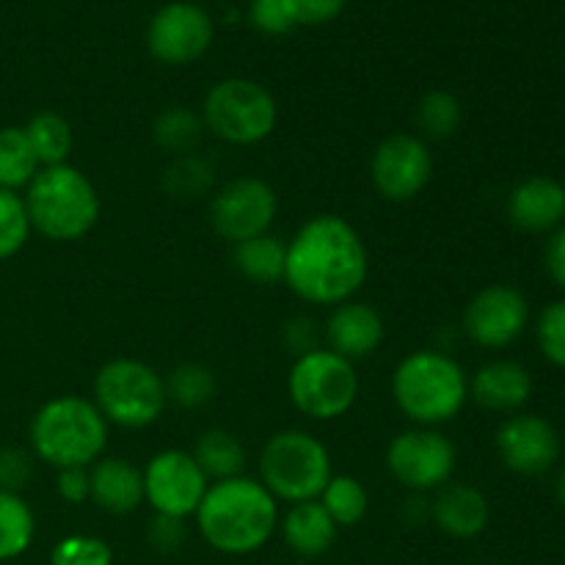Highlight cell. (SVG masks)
I'll return each mask as SVG.
<instances>
[{"label":"cell","instance_id":"f546056e","mask_svg":"<svg viewBox=\"0 0 565 565\" xmlns=\"http://www.w3.org/2000/svg\"><path fill=\"white\" fill-rule=\"evenodd\" d=\"M215 375L202 362H182L166 379V397L182 408H202L213 401Z\"/></svg>","mask_w":565,"mask_h":565},{"label":"cell","instance_id":"83f0119b","mask_svg":"<svg viewBox=\"0 0 565 565\" xmlns=\"http://www.w3.org/2000/svg\"><path fill=\"white\" fill-rule=\"evenodd\" d=\"M33 533L36 522L28 502L14 491L0 489V563L20 557L31 546Z\"/></svg>","mask_w":565,"mask_h":565},{"label":"cell","instance_id":"3957f363","mask_svg":"<svg viewBox=\"0 0 565 565\" xmlns=\"http://www.w3.org/2000/svg\"><path fill=\"white\" fill-rule=\"evenodd\" d=\"M392 397L414 425L436 428L467 406L469 379L447 353L414 351L392 373Z\"/></svg>","mask_w":565,"mask_h":565},{"label":"cell","instance_id":"8d00e7d4","mask_svg":"<svg viewBox=\"0 0 565 565\" xmlns=\"http://www.w3.org/2000/svg\"><path fill=\"white\" fill-rule=\"evenodd\" d=\"M31 475H33V458L28 456L25 450H20V447L0 450V489L20 494V489H25Z\"/></svg>","mask_w":565,"mask_h":565},{"label":"cell","instance_id":"d590c367","mask_svg":"<svg viewBox=\"0 0 565 565\" xmlns=\"http://www.w3.org/2000/svg\"><path fill=\"white\" fill-rule=\"evenodd\" d=\"M248 22L265 36H285L298 25L290 0H252Z\"/></svg>","mask_w":565,"mask_h":565},{"label":"cell","instance_id":"9c48e42d","mask_svg":"<svg viewBox=\"0 0 565 565\" xmlns=\"http://www.w3.org/2000/svg\"><path fill=\"white\" fill-rule=\"evenodd\" d=\"M287 390L303 417L331 423L353 408L359 397V379L353 362L337 356L329 348H318L296 359Z\"/></svg>","mask_w":565,"mask_h":565},{"label":"cell","instance_id":"5b68a950","mask_svg":"<svg viewBox=\"0 0 565 565\" xmlns=\"http://www.w3.org/2000/svg\"><path fill=\"white\" fill-rule=\"evenodd\" d=\"M108 445V423L92 401L61 395L47 401L31 419L33 456L55 469L92 467Z\"/></svg>","mask_w":565,"mask_h":565},{"label":"cell","instance_id":"ffe728a7","mask_svg":"<svg viewBox=\"0 0 565 565\" xmlns=\"http://www.w3.org/2000/svg\"><path fill=\"white\" fill-rule=\"evenodd\" d=\"M430 519L450 539H475L489 527L491 508L480 489L469 483H445L430 502Z\"/></svg>","mask_w":565,"mask_h":565},{"label":"cell","instance_id":"7402d4cb","mask_svg":"<svg viewBox=\"0 0 565 565\" xmlns=\"http://www.w3.org/2000/svg\"><path fill=\"white\" fill-rule=\"evenodd\" d=\"M337 524L326 513V508L318 500L298 502L287 511L285 522H281V535H285L287 546L296 552L298 557H320L331 550L337 539Z\"/></svg>","mask_w":565,"mask_h":565},{"label":"cell","instance_id":"4fadbf2b","mask_svg":"<svg viewBox=\"0 0 565 565\" xmlns=\"http://www.w3.org/2000/svg\"><path fill=\"white\" fill-rule=\"evenodd\" d=\"M434 177V154L425 138L395 132L375 147L370 180L386 202H412Z\"/></svg>","mask_w":565,"mask_h":565},{"label":"cell","instance_id":"ba28073f","mask_svg":"<svg viewBox=\"0 0 565 565\" xmlns=\"http://www.w3.org/2000/svg\"><path fill=\"white\" fill-rule=\"evenodd\" d=\"M279 108L274 94L248 77H226L207 92L202 105L204 130L235 147H252L276 130Z\"/></svg>","mask_w":565,"mask_h":565},{"label":"cell","instance_id":"7c38bea8","mask_svg":"<svg viewBox=\"0 0 565 565\" xmlns=\"http://www.w3.org/2000/svg\"><path fill=\"white\" fill-rule=\"evenodd\" d=\"M207 489V475L185 450L158 452L143 469V500L160 516L182 519V522L196 516Z\"/></svg>","mask_w":565,"mask_h":565},{"label":"cell","instance_id":"74e56055","mask_svg":"<svg viewBox=\"0 0 565 565\" xmlns=\"http://www.w3.org/2000/svg\"><path fill=\"white\" fill-rule=\"evenodd\" d=\"M281 340H285V345L290 348L298 359V356H303V353L318 351L320 329L312 318H303V315H298V318L287 320L285 323V329H281Z\"/></svg>","mask_w":565,"mask_h":565},{"label":"cell","instance_id":"7bdbcfd3","mask_svg":"<svg viewBox=\"0 0 565 565\" xmlns=\"http://www.w3.org/2000/svg\"><path fill=\"white\" fill-rule=\"evenodd\" d=\"M555 500H557V505L565 508V469L557 475V480H555Z\"/></svg>","mask_w":565,"mask_h":565},{"label":"cell","instance_id":"4dcf8cb0","mask_svg":"<svg viewBox=\"0 0 565 565\" xmlns=\"http://www.w3.org/2000/svg\"><path fill=\"white\" fill-rule=\"evenodd\" d=\"M458 125H461V103L456 94L445 92V88L423 94V99L417 103V127L425 138L445 141L458 130Z\"/></svg>","mask_w":565,"mask_h":565},{"label":"cell","instance_id":"836d02e7","mask_svg":"<svg viewBox=\"0 0 565 565\" xmlns=\"http://www.w3.org/2000/svg\"><path fill=\"white\" fill-rule=\"evenodd\" d=\"M535 340L550 364L565 370V298L546 303L535 323Z\"/></svg>","mask_w":565,"mask_h":565},{"label":"cell","instance_id":"d4e9b609","mask_svg":"<svg viewBox=\"0 0 565 565\" xmlns=\"http://www.w3.org/2000/svg\"><path fill=\"white\" fill-rule=\"evenodd\" d=\"M39 160L33 154L25 127H3L0 130V191H20L31 185L39 174Z\"/></svg>","mask_w":565,"mask_h":565},{"label":"cell","instance_id":"44dd1931","mask_svg":"<svg viewBox=\"0 0 565 565\" xmlns=\"http://www.w3.org/2000/svg\"><path fill=\"white\" fill-rule=\"evenodd\" d=\"M92 497L88 500L105 513H132L143 502V472H138L125 458H99L88 472Z\"/></svg>","mask_w":565,"mask_h":565},{"label":"cell","instance_id":"b9f144b4","mask_svg":"<svg viewBox=\"0 0 565 565\" xmlns=\"http://www.w3.org/2000/svg\"><path fill=\"white\" fill-rule=\"evenodd\" d=\"M544 263H546V274L552 276V281L565 290V224L557 226V230L550 235V241H546Z\"/></svg>","mask_w":565,"mask_h":565},{"label":"cell","instance_id":"ab89813d","mask_svg":"<svg viewBox=\"0 0 565 565\" xmlns=\"http://www.w3.org/2000/svg\"><path fill=\"white\" fill-rule=\"evenodd\" d=\"M348 0H290L298 25H323L337 20Z\"/></svg>","mask_w":565,"mask_h":565},{"label":"cell","instance_id":"8992f818","mask_svg":"<svg viewBox=\"0 0 565 565\" xmlns=\"http://www.w3.org/2000/svg\"><path fill=\"white\" fill-rule=\"evenodd\" d=\"M331 475L329 447L303 430H281L270 436L259 456V478L276 502L298 505L318 500Z\"/></svg>","mask_w":565,"mask_h":565},{"label":"cell","instance_id":"60d3db41","mask_svg":"<svg viewBox=\"0 0 565 565\" xmlns=\"http://www.w3.org/2000/svg\"><path fill=\"white\" fill-rule=\"evenodd\" d=\"M55 491L64 502L70 505H81L92 497V483H88V469L72 467V469H58V478H55Z\"/></svg>","mask_w":565,"mask_h":565},{"label":"cell","instance_id":"e575fe53","mask_svg":"<svg viewBox=\"0 0 565 565\" xmlns=\"http://www.w3.org/2000/svg\"><path fill=\"white\" fill-rule=\"evenodd\" d=\"M114 552L105 541L88 535H70L53 550L50 565H110Z\"/></svg>","mask_w":565,"mask_h":565},{"label":"cell","instance_id":"d6a6232c","mask_svg":"<svg viewBox=\"0 0 565 565\" xmlns=\"http://www.w3.org/2000/svg\"><path fill=\"white\" fill-rule=\"evenodd\" d=\"M31 235V221L22 196L14 191H0V259H9L25 246Z\"/></svg>","mask_w":565,"mask_h":565},{"label":"cell","instance_id":"6da1fadb","mask_svg":"<svg viewBox=\"0 0 565 565\" xmlns=\"http://www.w3.org/2000/svg\"><path fill=\"white\" fill-rule=\"evenodd\" d=\"M370 274L362 235L340 215H315L287 243L285 285L315 307L351 301Z\"/></svg>","mask_w":565,"mask_h":565},{"label":"cell","instance_id":"f1b7e54d","mask_svg":"<svg viewBox=\"0 0 565 565\" xmlns=\"http://www.w3.org/2000/svg\"><path fill=\"white\" fill-rule=\"evenodd\" d=\"M318 502L326 508L337 527H353L367 516L370 494L362 480L351 478V475H331Z\"/></svg>","mask_w":565,"mask_h":565},{"label":"cell","instance_id":"484cf974","mask_svg":"<svg viewBox=\"0 0 565 565\" xmlns=\"http://www.w3.org/2000/svg\"><path fill=\"white\" fill-rule=\"evenodd\" d=\"M25 136L31 141L39 166H61L72 152V127L55 110H39L25 125Z\"/></svg>","mask_w":565,"mask_h":565},{"label":"cell","instance_id":"cb8c5ba5","mask_svg":"<svg viewBox=\"0 0 565 565\" xmlns=\"http://www.w3.org/2000/svg\"><path fill=\"white\" fill-rule=\"evenodd\" d=\"M193 461L199 463L207 480H230L241 478L243 467H246V450L237 441L235 434L230 430H204L196 439V447H193Z\"/></svg>","mask_w":565,"mask_h":565},{"label":"cell","instance_id":"603a6c76","mask_svg":"<svg viewBox=\"0 0 565 565\" xmlns=\"http://www.w3.org/2000/svg\"><path fill=\"white\" fill-rule=\"evenodd\" d=\"M285 257L287 243L276 235H259L252 241L235 243L232 263L254 285H279L285 281Z\"/></svg>","mask_w":565,"mask_h":565},{"label":"cell","instance_id":"f35d334b","mask_svg":"<svg viewBox=\"0 0 565 565\" xmlns=\"http://www.w3.org/2000/svg\"><path fill=\"white\" fill-rule=\"evenodd\" d=\"M147 541L158 552H177L182 546V541H185V522L154 513V519L147 527Z\"/></svg>","mask_w":565,"mask_h":565},{"label":"cell","instance_id":"4316f807","mask_svg":"<svg viewBox=\"0 0 565 565\" xmlns=\"http://www.w3.org/2000/svg\"><path fill=\"white\" fill-rule=\"evenodd\" d=\"M204 132L202 116L193 114L185 105H171V108L160 110L158 119L152 125V138L163 152L169 154H191L193 147L199 143Z\"/></svg>","mask_w":565,"mask_h":565},{"label":"cell","instance_id":"9a60e30c","mask_svg":"<svg viewBox=\"0 0 565 565\" xmlns=\"http://www.w3.org/2000/svg\"><path fill=\"white\" fill-rule=\"evenodd\" d=\"M530 320V303L516 287H483L463 309V334L480 348H508L524 334Z\"/></svg>","mask_w":565,"mask_h":565},{"label":"cell","instance_id":"52a82bcc","mask_svg":"<svg viewBox=\"0 0 565 565\" xmlns=\"http://www.w3.org/2000/svg\"><path fill=\"white\" fill-rule=\"evenodd\" d=\"M166 379L138 359H114L94 379V406L108 425L147 428L166 408Z\"/></svg>","mask_w":565,"mask_h":565},{"label":"cell","instance_id":"e0dca14e","mask_svg":"<svg viewBox=\"0 0 565 565\" xmlns=\"http://www.w3.org/2000/svg\"><path fill=\"white\" fill-rule=\"evenodd\" d=\"M508 218L530 235H552L565 224V185L546 174L527 177L508 193Z\"/></svg>","mask_w":565,"mask_h":565},{"label":"cell","instance_id":"d6986e66","mask_svg":"<svg viewBox=\"0 0 565 565\" xmlns=\"http://www.w3.org/2000/svg\"><path fill=\"white\" fill-rule=\"evenodd\" d=\"M533 395V375L513 359L483 364L469 381V397L489 412L516 414Z\"/></svg>","mask_w":565,"mask_h":565},{"label":"cell","instance_id":"30bf717a","mask_svg":"<svg viewBox=\"0 0 565 565\" xmlns=\"http://www.w3.org/2000/svg\"><path fill=\"white\" fill-rule=\"evenodd\" d=\"M456 461V445L434 428L403 430L386 450V467L392 478L414 494H428L450 483Z\"/></svg>","mask_w":565,"mask_h":565},{"label":"cell","instance_id":"277c9868","mask_svg":"<svg viewBox=\"0 0 565 565\" xmlns=\"http://www.w3.org/2000/svg\"><path fill=\"white\" fill-rule=\"evenodd\" d=\"M22 202H25L31 230H36L47 241H81L99 218L97 188L81 169L70 163L39 169Z\"/></svg>","mask_w":565,"mask_h":565},{"label":"cell","instance_id":"7a4b0ae2","mask_svg":"<svg viewBox=\"0 0 565 565\" xmlns=\"http://www.w3.org/2000/svg\"><path fill=\"white\" fill-rule=\"evenodd\" d=\"M196 524L215 552L252 555L279 527V505L259 480L241 475L210 486L196 511Z\"/></svg>","mask_w":565,"mask_h":565},{"label":"cell","instance_id":"2e32d148","mask_svg":"<svg viewBox=\"0 0 565 565\" xmlns=\"http://www.w3.org/2000/svg\"><path fill=\"white\" fill-rule=\"evenodd\" d=\"M497 452L516 475H544L561 458V436L539 414H513L497 430Z\"/></svg>","mask_w":565,"mask_h":565},{"label":"cell","instance_id":"5bb4252c","mask_svg":"<svg viewBox=\"0 0 565 565\" xmlns=\"http://www.w3.org/2000/svg\"><path fill=\"white\" fill-rule=\"evenodd\" d=\"M213 33V20L202 6L177 0L154 11L147 28V47L160 64L185 66L207 53Z\"/></svg>","mask_w":565,"mask_h":565},{"label":"cell","instance_id":"8fae6325","mask_svg":"<svg viewBox=\"0 0 565 565\" xmlns=\"http://www.w3.org/2000/svg\"><path fill=\"white\" fill-rule=\"evenodd\" d=\"M276 213H279L276 191L259 177H237L226 182L210 202V224L215 235L230 243L268 235Z\"/></svg>","mask_w":565,"mask_h":565},{"label":"cell","instance_id":"1f68e13d","mask_svg":"<svg viewBox=\"0 0 565 565\" xmlns=\"http://www.w3.org/2000/svg\"><path fill=\"white\" fill-rule=\"evenodd\" d=\"M210 185H213V169L207 160L196 158V154H180L163 177V188L177 199L202 196L210 191Z\"/></svg>","mask_w":565,"mask_h":565},{"label":"cell","instance_id":"ac0fdd59","mask_svg":"<svg viewBox=\"0 0 565 565\" xmlns=\"http://www.w3.org/2000/svg\"><path fill=\"white\" fill-rule=\"evenodd\" d=\"M323 337L329 342V351L353 362V359H364L379 351L384 342V320L379 309L370 303L345 301L331 309Z\"/></svg>","mask_w":565,"mask_h":565}]
</instances>
